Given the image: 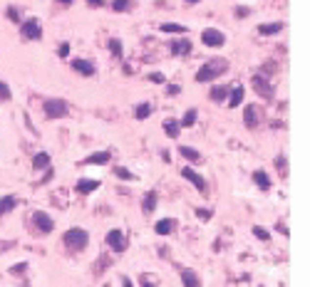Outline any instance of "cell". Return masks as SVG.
<instances>
[{"instance_id":"cell-38","label":"cell","mask_w":310,"mask_h":287,"mask_svg":"<svg viewBox=\"0 0 310 287\" xmlns=\"http://www.w3.org/2000/svg\"><path fill=\"white\" fill-rule=\"evenodd\" d=\"M149 79H151V82H157V85H164V82H167V77H164L162 72H151Z\"/></svg>"},{"instance_id":"cell-13","label":"cell","mask_w":310,"mask_h":287,"mask_svg":"<svg viewBox=\"0 0 310 287\" xmlns=\"http://www.w3.org/2000/svg\"><path fill=\"white\" fill-rule=\"evenodd\" d=\"M70 67H72L77 74H82V77H92V74L97 72V69H95V62H90V60H72Z\"/></svg>"},{"instance_id":"cell-23","label":"cell","mask_w":310,"mask_h":287,"mask_svg":"<svg viewBox=\"0 0 310 287\" xmlns=\"http://www.w3.org/2000/svg\"><path fill=\"white\" fill-rule=\"evenodd\" d=\"M159 30L167 32V35H186L189 32V27L186 25H179V22H164V25H159Z\"/></svg>"},{"instance_id":"cell-30","label":"cell","mask_w":310,"mask_h":287,"mask_svg":"<svg viewBox=\"0 0 310 287\" xmlns=\"http://www.w3.org/2000/svg\"><path fill=\"white\" fill-rule=\"evenodd\" d=\"M109 50H112V55H114V57L119 60V57H122V52H124V50H122V40H119V37H112V40H109Z\"/></svg>"},{"instance_id":"cell-1","label":"cell","mask_w":310,"mask_h":287,"mask_svg":"<svg viewBox=\"0 0 310 287\" xmlns=\"http://www.w3.org/2000/svg\"><path fill=\"white\" fill-rule=\"evenodd\" d=\"M223 72H228V60H223V57H214V60H209L206 65H201V69L196 72V82H214V79H218Z\"/></svg>"},{"instance_id":"cell-47","label":"cell","mask_w":310,"mask_h":287,"mask_svg":"<svg viewBox=\"0 0 310 287\" xmlns=\"http://www.w3.org/2000/svg\"><path fill=\"white\" fill-rule=\"evenodd\" d=\"M196 3H201V0H186V5H196Z\"/></svg>"},{"instance_id":"cell-45","label":"cell","mask_w":310,"mask_h":287,"mask_svg":"<svg viewBox=\"0 0 310 287\" xmlns=\"http://www.w3.org/2000/svg\"><path fill=\"white\" fill-rule=\"evenodd\" d=\"M162 158H164V161L169 163V161H171V154H169V151H162Z\"/></svg>"},{"instance_id":"cell-44","label":"cell","mask_w":310,"mask_h":287,"mask_svg":"<svg viewBox=\"0 0 310 287\" xmlns=\"http://www.w3.org/2000/svg\"><path fill=\"white\" fill-rule=\"evenodd\" d=\"M122 287H134V285H132V280H129V277H127V275H124V277H122Z\"/></svg>"},{"instance_id":"cell-37","label":"cell","mask_w":310,"mask_h":287,"mask_svg":"<svg viewBox=\"0 0 310 287\" xmlns=\"http://www.w3.org/2000/svg\"><path fill=\"white\" fill-rule=\"evenodd\" d=\"M67 55H70V45L62 43V45L57 47V57H60V60H67Z\"/></svg>"},{"instance_id":"cell-35","label":"cell","mask_w":310,"mask_h":287,"mask_svg":"<svg viewBox=\"0 0 310 287\" xmlns=\"http://www.w3.org/2000/svg\"><path fill=\"white\" fill-rule=\"evenodd\" d=\"M276 169L286 176V171H288V161H286V156L281 154V156H276Z\"/></svg>"},{"instance_id":"cell-25","label":"cell","mask_w":310,"mask_h":287,"mask_svg":"<svg viewBox=\"0 0 310 287\" xmlns=\"http://www.w3.org/2000/svg\"><path fill=\"white\" fill-rule=\"evenodd\" d=\"M151 111H154V107H151L149 102H142V104H137L134 116H137L139 121H144V119H149V116H151Z\"/></svg>"},{"instance_id":"cell-24","label":"cell","mask_w":310,"mask_h":287,"mask_svg":"<svg viewBox=\"0 0 310 287\" xmlns=\"http://www.w3.org/2000/svg\"><path fill=\"white\" fill-rule=\"evenodd\" d=\"M179 154H181L186 161H193V163H196V161H201V151L191 149V146H186V144H181V146H179Z\"/></svg>"},{"instance_id":"cell-31","label":"cell","mask_w":310,"mask_h":287,"mask_svg":"<svg viewBox=\"0 0 310 287\" xmlns=\"http://www.w3.org/2000/svg\"><path fill=\"white\" fill-rule=\"evenodd\" d=\"M114 176H117V178H122V181H134L137 176L129 171V169H122V166H117V169H114Z\"/></svg>"},{"instance_id":"cell-22","label":"cell","mask_w":310,"mask_h":287,"mask_svg":"<svg viewBox=\"0 0 310 287\" xmlns=\"http://www.w3.org/2000/svg\"><path fill=\"white\" fill-rule=\"evenodd\" d=\"M15 206H18V198L15 196H0V218H3L5 213H10Z\"/></svg>"},{"instance_id":"cell-41","label":"cell","mask_w":310,"mask_h":287,"mask_svg":"<svg viewBox=\"0 0 310 287\" xmlns=\"http://www.w3.org/2000/svg\"><path fill=\"white\" fill-rule=\"evenodd\" d=\"M142 287H157V282H151V280H146V275L142 277Z\"/></svg>"},{"instance_id":"cell-5","label":"cell","mask_w":310,"mask_h":287,"mask_svg":"<svg viewBox=\"0 0 310 287\" xmlns=\"http://www.w3.org/2000/svg\"><path fill=\"white\" fill-rule=\"evenodd\" d=\"M107 245H109L114 253H124L129 243H127V235H124L119 228H112V230L107 233Z\"/></svg>"},{"instance_id":"cell-20","label":"cell","mask_w":310,"mask_h":287,"mask_svg":"<svg viewBox=\"0 0 310 287\" xmlns=\"http://www.w3.org/2000/svg\"><path fill=\"white\" fill-rule=\"evenodd\" d=\"M181 282H184V287H201V277L189 267L181 270Z\"/></svg>"},{"instance_id":"cell-19","label":"cell","mask_w":310,"mask_h":287,"mask_svg":"<svg viewBox=\"0 0 310 287\" xmlns=\"http://www.w3.org/2000/svg\"><path fill=\"white\" fill-rule=\"evenodd\" d=\"M253 183H256L261 191H270V186H273V183H270V176H268L263 169L253 171Z\"/></svg>"},{"instance_id":"cell-2","label":"cell","mask_w":310,"mask_h":287,"mask_svg":"<svg viewBox=\"0 0 310 287\" xmlns=\"http://www.w3.org/2000/svg\"><path fill=\"white\" fill-rule=\"evenodd\" d=\"M62 243H65V248H67V250H72V253H82L87 245H90V233L82 230V228H70V230H65Z\"/></svg>"},{"instance_id":"cell-12","label":"cell","mask_w":310,"mask_h":287,"mask_svg":"<svg viewBox=\"0 0 310 287\" xmlns=\"http://www.w3.org/2000/svg\"><path fill=\"white\" fill-rule=\"evenodd\" d=\"M169 50H171V55H176V57H189L193 47H191V40L184 37V40H174Z\"/></svg>"},{"instance_id":"cell-3","label":"cell","mask_w":310,"mask_h":287,"mask_svg":"<svg viewBox=\"0 0 310 287\" xmlns=\"http://www.w3.org/2000/svg\"><path fill=\"white\" fill-rule=\"evenodd\" d=\"M43 111H45V119H62V116H67L70 104L65 99H60V97H52V99L45 102Z\"/></svg>"},{"instance_id":"cell-36","label":"cell","mask_w":310,"mask_h":287,"mask_svg":"<svg viewBox=\"0 0 310 287\" xmlns=\"http://www.w3.org/2000/svg\"><path fill=\"white\" fill-rule=\"evenodd\" d=\"M211 216H214V211H209V208H196V218H201V221H211Z\"/></svg>"},{"instance_id":"cell-4","label":"cell","mask_w":310,"mask_h":287,"mask_svg":"<svg viewBox=\"0 0 310 287\" xmlns=\"http://www.w3.org/2000/svg\"><path fill=\"white\" fill-rule=\"evenodd\" d=\"M20 35H23L25 40H40V37H43V25H40V20H37V18H30V20L20 22Z\"/></svg>"},{"instance_id":"cell-17","label":"cell","mask_w":310,"mask_h":287,"mask_svg":"<svg viewBox=\"0 0 310 287\" xmlns=\"http://www.w3.org/2000/svg\"><path fill=\"white\" fill-rule=\"evenodd\" d=\"M162 129H164V134H167L169 139H179V134H181V124H179L176 119H164Z\"/></svg>"},{"instance_id":"cell-26","label":"cell","mask_w":310,"mask_h":287,"mask_svg":"<svg viewBox=\"0 0 310 287\" xmlns=\"http://www.w3.org/2000/svg\"><path fill=\"white\" fill-rule=\"evenodd\" d=\"M261 35H278L283 32V22H268V25H258Z\"/></svg>"},{"instance_id":"cell-33","label":"cell","mask_w":310,"mask_h":287,"mask_svg":"<svg viewBox=\"0 0 310 287\" xmlns=\"http://www.w3.org/2000/svg\"><path fill=\"white\" fill-rule=\"evenodd\" d=\"M253 235H256L258 240H263V243H268V240H270V233H268L265 228H261V225H256V228H253Z\"/></svg>"},{"instance_id":"cell-43","label":"cell","mask_w":310,"mask_h":287,"mask_svg":"<svg viewBox=\"0 0 310 287\" xmlns=\"http://www.w3.org/2000/svg\"><path fill=\"white\" fill-rule=\"evenodd\" d=\"M87 3H90L92 8H102V5H104V0H87Z\"/></svg>"},{"instance_id":"cell-8","label":"cell","mask_w":310,"mask_h":287,"mask_svg":"<svg viewBox=\"0 0 310 287\" xmlns=\"http://www.w3.org/2000/svg\"><path fill=\"white\" fill-rule=\"evenodd\" d=\"M181 176H184V178H186L193 188H196L199 193H206V178H204L199 171H193L191 166H184V169H181Z\"/></svg>"},{"instance_id":"cell-29","label":"cell","mask_w":310,"mask_h":287,"mask_svg":"<svg viewBox=\"0 0 310 287\" xmlns=\"http://www.w3.org/2000/svg\"><path fill=\"white\" fill-rule=\"evenodd\" d=\"M132 3L134 0H112V10L114 13H127V10H132Z\"/></svg>"},{"instance_id":"cell-39","label":"cell","mask_w":310,"mask_h":287,"mask_svg":"<svg viewBox=\"0 0 310 287\" xmlns=\"http://www.w3.org/2000/svg\"><path fill=\"white\" fill-rule=\"evenodd\" d=\"M179 92H181V87H179V85H169V87H167V94H169V97H176Z\"/></svg>"},{"instance_id":"cell-34","label":"cell","mask_w":310,"mask_h":287,"mask_svg":"<svg viewBox=\"0 0 310 287\" xmlns=\"http://www.w3.org/2000/svg\"><path fill=\"white\" fill-rule=\"evenodd\" d=\"M10 99V87H8V82L0 79V102H8Z\"/></svg>"},{"instance_id":"cell-9","label":"cell","mask_w":310,"mask_h":287,"mask_svg":"<svg viewBox=\"0 0 310 287\" xmlns=\"http://www.w3.org/2000/svg\"><path fill=\"white\" fill-rule=\"evenodd\" d=\"M32 223H35V228L40 230V233H52V230H55V221H52V216H48L45 211H35V213H32Z\"/></svg>"},{"instance_id":"cell-10","label":"cell","mask_w":310,"mask_h":287,"mask_svg":"<svg viewBox=\"0 0 310 287\" xmlns=\"http://www.w3.org/2000/svg\"><path fill=\"white\" fill-rule=\"evenodd\" d=\"M112 161V151H95L87 158H82V166H102V163Z\"/></svg>"},{"instance_id":"cell-16","label":"cell","mask_w":310,"mask_h":287,"mask_svg":"<svg viewBox=\"0 0 310 287\" xmlns=\"http://www.w3.org/2000/svg\"><path fill=\"white\" fill-rule=\"evenodd\" d=\"M174 228H176V221L174 218H162L157 225H154V233H157V235H171Z\"/></svg>"},{"instance_id":"cell-32","label":"cell","mask_w":310,"mask_h":287,"mask_svg":"<svg viewBox=\"0 0 310 287\" xmlns=\"http://www.w3.org/2000/svg\"><path fill=\"white\" fill-rule=\"evenodd\" d=\"M5 15H8V18H10L13 22H18V25L23 22V18H20V10H18L15 5H8V10H5Z\"/></svg>"},{"instance_id":"cell-42","label":"cell","mask_w":310,"mask_h":287,"mask_svg":"<svg viewBox=\"0 0 310 287\" xmlns=\"http://www.w3.org/2000/svg\"><path fill=\"white\" fill-rule=\"evenodd\" d=\"M248 15V8H236V18H246Z\"/></svg>"},{"instance_id":"cell-18","label":"cell","mask_w":310,"mask_h":287,"mask_svg":"<svg viewBox=\"0 0 310 287\" xmlns=\"http://www.w3.org/2000/svg\"><path fill=\"white\" fill-rule=\"evenodd\" d=\"M50 163H52V158H50V154H48V151H40V154H35V156H32V169H35V171L48 169Z\"/></svg>"},{"instance_id":"cell-6","label":"cell","mask_w":310,"mask_h":287,"mask_svg":"<svg viewBox=\"0 0 310 287\" xmlns=\"http://www.w3.org/2000/svg\"><path fill=\"white\" fill-rule=\"evenodd\" d=\"M201 43H204L206 47H223V45H226V35H223L221 30H216V27H206V30L201 32Z\"/></svg>"},{"instance_id":"cell-40","label":"cell","mask_w":310,"mask_h":287,"mask_svg":"<svg viewBox=\"0 0 310 287\" xmlns=\"http://www.w3.org/2000/svg\"><path fill=\"white\" fill-rule=\"evenodd\" d=\"M25 270H27V263H20V265L10 267V272H13V275H20V272H25Z\"/></svg>"},{"instance_id":"cell-15","label":"cell","mask_w":310,"mask_h":287,"mask_svg":"<svg viewBox=\"0 0 310 287\" xmlns=\"http://www.w3.org/2000/svg\"><path fill=\"white\" fill-rule=\"evenodd\" d=\"M243 94H246L243 85H236L234 89H231V92H228V107H231V109H236V107H241V104H243Z\"/></svg>"},{"instance_id":"cell-27","label":"cell","mask_w":310,"mask_h":287,"mask_svg":"<svg viewBox=\"0 0 310 287\" xmlns=\"http://www.w3.org/2000/svg\"><path fill=\"white\" fill-rule=\"evenodd\" d=\"M196 119H199V111L196 109H189V111H184V116H181L179 124H181V129L184 127H193V124H196Z\"/></svg>"},{"instance_id":"cell-14","label":"cell","mask_w":310,"mask_h":287,"mask_svg":"<svg viewBox=\"0 0 310 287\" xmlns=\"http://www.w3.org/2000/svg\"><path fill=\"white\" fill-rule=\"evenodd\" d=\"M157 203H159V193H157V191H149V193L144 196V200H142V211H144V216L154 213Z\"/></svg>"},{"instance_id":"cell-28","label":"cell","mask_w":310,"mask_h":287,"mask_svg":"<svg viewBox=\"0 0 310 287\" xmlns=\"http://www.w3.org/2000/svg\"><path fill=\"white\" fill-rule=\"evenodd\" d=\"M226 94H228V87H226V85H216V87L211 89L209 97H211L214 102H226Z\"/></svg>"},{"instance_id":"cell-7","label":"cell","mask_w":310,"mask_h":287,"mask_svg":"<svg viewBox=\"0 0 310 287\" xmlns=\"http://www.w3.org/2000/svg\"><path fill=\"white\" fill-rule=\"evenodd\" d=\"M251 85H253V89H256L261 97H265V99H273V85H270V79H268L265 74H253Z\"/></svg>"},{"instance_id":"cell-46","label":"cell","mask_w":310,"mask_h":287,"mask_svg":"<svg viewBox=\"0 0 310 287\" xmlns=\"http://www.w3.org/2000/svg\"><path fill=\"white\" fill-rule=\"evenodd\" d=\"M57 3H60V5H72L74 0H57Z\"/></svg>"},{"instance_id":"cell-21","label":"cell","mask_w":310,"mask_h":287,"mask_svg":"<svg viewBox=\"0 0 310 287\" xmlns=\"http://www.w3.org/2000/svg\"><path fill=\"white\" fill-rule=\"evenodd\" d=\"M97 188H99V181H95V178H80V181H77V186H74L77 193H92Z\"/></svg>"},{"instance_id":"cell-11","label":"cell","mask_w":310,"mask_h":287,"mask_svg":"<svg viewBox=\"0 0 310 287\" xmlns=\"http://www.w3.org/2000/svg\"><path fill=\"white\" fill-rule=\"evenodd\" d=\"M243 121L248 129H258L261 127V114H258V104H246V114H243Z\"/></svg>"}]
</instances>
